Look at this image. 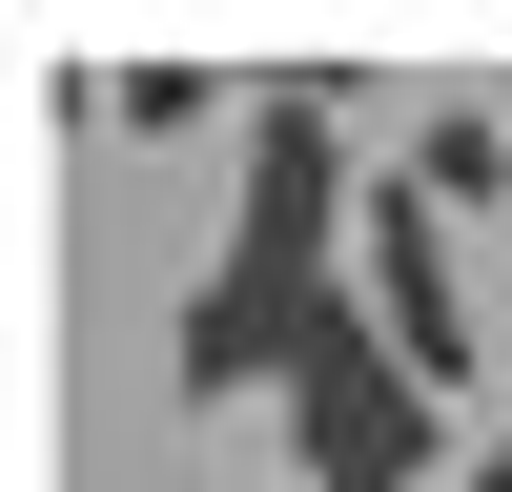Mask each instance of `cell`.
Here are the masks:
<instances>
[{
  "instance_id": "277c9868",
  "label": "cell",
  "mask_w": 512,
  "mask_h": 492,
  "mask_svg": "<svg viewBox=\"0 0 512 492\" xmlns=\"http://www.w3.org/2000/svg\"><path fill=\"white\" fill-rule=\"evenodd\" d=\"M451 492H512V431H492V451H472V472H451Z\"/></svg>"
},
{
  "instance_id": "3957f363",
  "label": "cell",
  "mask_w": 512,
  "mask_h": 492,
  "mask_svg": "<svg viewBox=\"0 0 512 492\" xmlns=\"http://www.w3.org/2000/svg\"><path fill=\"white\" fill-rule=\"evenodd\" d=\"M410 185H431L451 226H472V205H512V103H431V123H410Z\"/></svg>"
},
{
  "instance_id": "6da1fadb",
  "label": "cell",
  "mask_w": 512,
  "mask_h": 492,
  "mask_svg": "<svg viewBox=\"0 0 512 492\" xmlns=\"http://www.w3.org/2000/svg\"><path fill=\"white\" fill-rule=\"evenodd\" d=\"M287 431H308V492H431V472H451V410H431V369L390 349L369 267H349V308L308 328V390H287Z\"/></svg>"
},
{
  "instance_id": "7a4b0ae2",
  "label": "cell",
  "mask_w": 512,
  "mask_h": 492,
  "mask_svg": "<svg viewBox=\"0 0 512 492\" xmlns=\"http://www.w3.org/2000/svg\"><path fill=\"white\" fill-rule=\"evenodd\" d=\"M369 308H390V349L431 369V390L492 349V328H472V267H451V205L410 185V164H369Z\"/></svg>"
}]
</instances>
